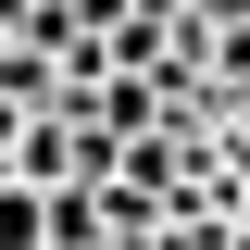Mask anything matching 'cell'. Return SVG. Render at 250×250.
Returning a JSON list of instances; mask_svg holds the SVG:
<instances>
[{
    "mask_svg": "<svg viewBox=\"0 0 250 250\" xmlns=\"http://www.w3.org/2000/svg\"><path fill=\"white\" fill-rule=\"evenodd\" d=\"M0 188H13V138H0Z\"/></svg>",
    "mask_w": 250,
    "mask_h": 250,
    "instance_id": "obj_1",
    "label": "cell"
}]
</instances>
